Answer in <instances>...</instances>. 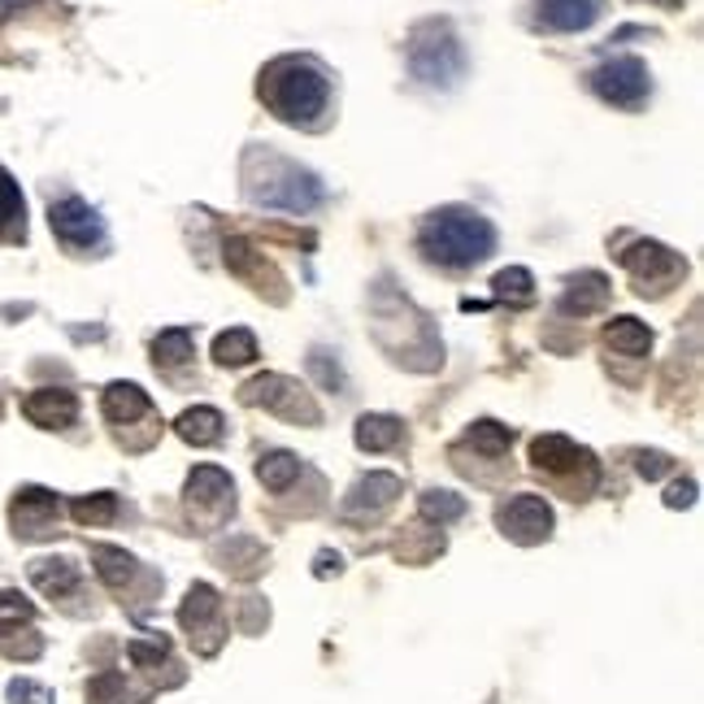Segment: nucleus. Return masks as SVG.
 <instances>
[{
  "instance_id": "39448f33",
  "label": "nucleus",
  "mask_w": 704,
  "mask_h": 704,
  "mask_svg": "<svg viewBox=\"0 0 704 704\" xmlns=\"http://www.w3.org/2000/svg\"><path fill=\"white\" fill-rule=\"evenodd\" d=\"M239 401H244V405H253V409L275 414V418H282V423H305V426L322 423L318 401H313V396H309L296 378H287V374H257L253 383H244V387H239Z\"/></svg>"
},
{
  "instance_id": "dca6fc26",
  "label": "nucleus",
  "mask_w": 704,
  "mask_h": 704,
  "mask_svg": "<svg viewBox=\"0 0 704 704\" xmlns=\"http://www.w3.org/2000/svg\"><path fill=\"white\" fill-rule=\"evenodd\" d=\"M100 409H105V418L114 426H131L152 418V401L143 396V387H136V383H109L105 396H100Z\"/></svg>"
},
{
  "instance_id": "b1692460",
  "label": "nucleus",
  "mask_w": 704,
  "mask_h": 704,
  "mask_svg": "<svg viewBox=\"0 0 704 704\" xmlns=\"http://www.w3.org/2000/svg\"><path fill=\"white\" fill-rule=\"evenodd\" d=\"M600 340H605V349L622 352V356H643V352L652 349V331L639 318H614Z\"/></svg>"
},
{
  "instance_id": "4c0bfd02",
  "label": "nucleus",
  "mask_w": 704,
  "mask_h": 704,
  "mask_svg": "<svg viewBox=\"0 0 704 704\" xmlns=\"http://www.w3.org/2000/svg\"><path fill=\"white\" fill-rule=\"evenodd\" d=\"M670 470V457H661V452H639V474L643 479H661Z\"/></svg>"
},
{
  "instance_id": "ddd939ff",
  "label": "nucleus",
  "mask_w": 704,
  "mask_h": 704,
  "mask_svg": "<svg viewBox=\"0 0 704 704\" xmlns=\"http://www.w3.org/2000/svg\"><path fill=\"white\" fill-rule=\"evenodd\" d=\"M222 257H226V266L239 275L244 282H253L262 296H270L275 305L287 300V287H282V275L266 262V253L262 248H253L248 239H226L222 244Z\"/></svg>"
},
{
  "instance_id": "72a5a7b5",
  "label": "nucleus",
  "mask_w": 704,
  "mask_h": 704,
  "mask_svg": "<svg viewBox=\"0 0 704 704\" xmlns=\"http://www.w3.org/2000/svg\"><path fill=\"white\" fill-rule=\"evenodd\" d=\"M492 291L500 300H531V291H535V282H531V270H522V266H509V270H500L492 279Z\"/></svg>"
},
{
  "instance_id": "a211bd4d",
  "label": "nucleus",
  "mask_w": 704,
  "mask_h": 704,
  "mask_svg": "<svg viewBox=\"0 0 704 704\" xmlns=\"http://www.w3.org/2000/svg\"><path fill=\"white\" fill-rule=\"evenodd\" d=\"M31 583L49 596V600H66V596H78V587H83V578H78V565L66 562V557H40V562H31Z\"/></svg>"
},
{
  "instance_id": "2eb2a0df",
  "label": "nucleus",
  "mask_w": 704,
  "mask_h": 704,
  "mask_svg": "<svg viewBox=\"0 0 704 704\" xmlns=\"http://www.w3.org/2000/svg\"><path fill=\"white\" fill-rule=\"evenodd\" d=\"M22 414L35 426H44V430H62V426H71L78 418V396L66 392V387H40V392H31L22 401Z\"/></svg>"
},
{
  "instance_id": "cd10ccee",
  "label": "nucleus",
  "mask_w": 704,
  "mask_h": 704,
  "mask_svg": "<svg viewBox=\"0 0 704 704\" xmlns=\"http://www.w3.org/2000/svg\"><path fill=\"white\" fill-rule=\"evenodd\" d=\"M217 562L226 565L231 574H239V578H253L266 565V548L257 540H231V544L217 548Z\"/></svg>"
},
{
  "instance_id": "f8f14e48",
  "label": "nucleus",
  "mask_w": 704,
  "mask_h": 704,
  "mask_svg": "<svg viewBox=\"0 0 704 704\" xmlns=\"http://www.w3.org/2000/svg\"><path fill=\"white\" fill-rule=\"evenodd\" d=\"M188 504L205 522H222L226 513H235V483H231V474L217 470V466H196L192 479H188Z\"/></svg>"
},
{
  "instance_id": "f03ea898",
  "label": "nucleus",
  "mask_w": 704,
  "mask_h": 704,
  "mask_svg": "<svg viewBox=\"0 0 704 704\" xmlns=\"http://www.w3.org/2000/svg\"><path fill=\"white\" fill-rule=\"evenodd\" d=\"M262 100L287 127H313L331 105V78L309 57H279L262 71Z\"/></svg>"
},
{
  "instance_id": "2f4dec72",
  "label": "nucleus",
  "mask_w": 704,
  "mask_h": 704,
  "mask_svg": "<svg viewBox=\"0 0 704 704\" xmlns=\"http://www.w3.org/2000/svg\"><path fill=\"white\" fill-rule=\"evenodd\" d=\"M466 444H474V452H483V457H504L509 444H513V435L500 423H474L466 430Z\"/></svg>"
},
{
  "instance_id": "f257e3e1",
  "label": "nucleus",
  "mask_w": 704,
  "mask_h": 704,
  "mask_svg": "<svg viewBox=\"0 0 704 704\" xmlns=\"http://www.w3.org/2000/svg\"><path fill=\"white\" fill-rule=\"evenodd\" d=\"M418 248H423L426 262H435V266L466 270V266H479V262H488L495 253V226L483 213L448 205V210H435L423 217Z\"/></svg>"
},
{
  "instance_id": "c9c22d12",
  "label": "nucleus",
  "mask_w": 704,
  "mask_h": 704,
  "mask_svg": "<svg viewBox=\"0 0 704 704\" xmlns=\"http://www.w3.org/2000/svg\"><path fill=\"white\" fill-rule=\"evenodd\" d=\"M309 374H313V378H322V387L344 392V370H340V361H331L322 349L309 352Z\"/></svg>"
},
{
  "instance_id": "c756f323",
  "label": "nucleus",
  "mask_w": 704,
  "mask_h": 704,
  "mask_svg": "<svg viewBox=\"0 0 704 704\" xmlns=\"http://www.w3.org/2000/svg\"><path fill=\"white\" fill-rule=\"evenodd\" d=\"M152 361H157V370H179V365H188V361H192V335H188V331H161V335L152 340Z\"/></svg>"
},
{
  "instance_id": "5701e85b",
  "label": "nucleus",
  "mask_w": 704,
  "mask_h": 704,
  "mask_svg": "<svg viewBox=\"0 0 704 704\" xmlns=\"http://www.w3.org/2000/svg\"><path fill=\"white\" fill-rule=\"evenodd\" d=\"M174 430H179L188 444H196V448H210V444H217V439L226 435V423H222V414H217V409H210V405H196V409L179 414Z\"/></svg>"
},
{
  "instance_id": "ea45409f",
  "label": "nucleus",
  "mask_w": 704,
  "mask_h": 704,
  "mask_svg": "<svg viewBox=\"0 0 704 704\" xmlns=\"http://www.w3.org/2000/svg\"><path fill=\"white\" fill-rule=\"evenodd\" d=\"M318 574H322V578H327V574H331V569H335V574H340V569H344V557H340V553H318Z\"/></svg>"
},
{
  "instance_id": "c85d7f7f",
  "label": "nucleus",
  "mask_w": 704,
  "mask_h": 704,
  "mask_svg": "<svg viewBox=\"0 0 704 704\" xmlns=\"http://www.w3.org/2000/svg\"><path fill=\"white\" fill-rule=\"evenodd\" d=\"M74 522L78 526H109L118 518V495L114 492H92V495H78L71 504Z\"/></svg>"
},
{
  "instance_id": "aec40b11",
  "label": "nucleus",
  "mask_w": 704,
  "mask_h": 704,
  "mask_svg": "<svg viewBox=\"0 0 704 704\" xmlns=\"http://www.w3.org/2000/svg\"><path fill=\"white\" fill-rule=\"evenodd\" d=\"M352 439H356V448H365V452H387V448H401V444H405V423H401L396 414H361Z\"/></svg>"
},
{
  "instance_id": "393cba45",
  "label": "nucleus",
  "mask_w": 704,
  "mask_h": 704,
  "mask_svg": "<svg viewBox=\"0 0 704 704\" xmlns=\"http://www.w3.org/2000/svg\"><path fill=\"white\" fill-rule=\"evenodd\" d=\"M26 231V201L13 174L0 166V239H18Z\"/></svg>"
},
{
  "instance_id": "f3484780",
  "label": "nucleus",
  "mask_w": 704,
  "mask_h": 704,
  "mask_svg": "<svg viewBox=\"0 0 704 704\" xmlns=\"http://www.w3.org/2000/svg\"><path fill=\"white\" fill-rule=\"evenodd\" d=\"M405 492V483L396 479V474H365L356 488L349 492V500H344V513L349 518H356V513H378V509H387L396 495Z\"/></svg>"
},
{
  "instance_id": "9b49d317",
  "label": "nucleus",
  "mask_w": 704,
  "mask_h": 704,
  "mask_svg": "<svg viewBox=\"0 0 704 704\" xmlns=\"http://www.w3.org/2000/svg\"><path fill=\"white\" fill-rule=\"evenodd\" d=\"M49 226H53V235H57L66 248H74V253H87V248H100V244H105V222H100V213L92 210L83 196L53 201Z\"/></svg>"
},
{
  "instance_id": "58836bf2",
  "label": "nucleus",
  "mask_w": 704,
  "mask_h": 704,
  "mask_svg": "<svg viewBox=\"0 0 704 704\" xmlns=\"http://www.w3.org/2000/svg\"><path fill=\"white\" fill-rule=\"evenodd\" d=\"M9 696H13V704H35L31 696H40V687H35V683H22V679H18V683H9Z\"/></svg>"
},
{
  "instance_id": "4be33fe9",
  "label": "nucleus",
  "mask_w": 704,
  "mask_h": 704,
  "mask_svg": "<svg viewBox=\"0 0 704 704\" xmlns=\"http://www.w3.org/2000/svg\"><path fill=\"white\" fill-rule=\"evenodd\" d=\"M92 562H96V574H100V583L109 587V591H127L131 587V578L140 574V562L131 557V553H122V548H92Z\"/></svg>"
},
{
  "instance_id": "0eeeda50",
  "label": "nucleus",
  "mask_w": 704,
  "mask_h": 704,
  "mask_svg": "<svg viewBox=\"0 0 704 704\" xmlns=\"http://www.w3.org/2000/svg\"><path fill=\"white\" fill-rule=\"evenodd\" d=\"M622 266L634 279V291L652 296V300L665 296V291H674L683 282V275H687V262L674 248L657 244V239H634L631 248H622Z\"/></svg>"
},
{
  "instance_id": "7ed1b4c3",
  "label": "nucleus",
  "mask_w": 704,
  "mask_h": 704,
  "mask_svg": "<svg viewBox=\"0 0 704 704\" xmlns=\"http://www.w3.org/2000/svg\"><path fill=\"white\" fill-rule=\"evenodd\" d=\"M253 157L266 166L262 174H257V170H244V192H248L253 205L282 210V213H305L322 201V183H318L309 170H300L296 161L275 157V152H266V157L253 152Z\"/></svg>"
},
{
  "instance_id": "a878e982",
  "label": "nucleus",
  "mask_w": 704,
  "mask_h": 704,
  "mask_svg": "<svg viewBox=\"0 0 704 704\" xmlns=\"http://www.w3.org/2000/svg\"><path fill=\"white\" fill-rule=\"evenodd\" d=\"M257 479L266 483V492H287L296 479H300V457H291V452H266L262 461H257Z\"/></svg>"
},
{
  "instance_id": "1a4fd4ad",
  "label": "nucleus",
  "mask_w": 704,
  "mask_h": 704,
  "mask_svg": "<svg viewBox=\"0 0 704 704\" xmlns=\"http://www.w3.org/2000/svg\"><path fill=\"white\" fill-rule=\"evenodd\" d=\"M179 627L188 631V639L196 643L201 657H213L226 639V618H222V596L210 583H192L183 609H179Z\"/></svg>"
},
{
  "instance_id": "6ab92c4d",
  "label": "nucleus",
  "mask_w": 704,
  "mask_h": 704,
  "mask_svg": "<svg viewBox=\"0 0 704 704\" xmlns=\"http://www.w3.org/2000/svg\"><path fill=\"white\" fill-rule=\"evenodd\" d=\"M600 18V0H540V22L548 31H587Z\"/></svg>"
},
{
  "instance_id": "6e6552de",
  "label": "nucleus",
  "mask_w": 704,
  "mask_h": 704,
  "mask_svg": "<svg viewBox=\"0 0 704 704\" xmlns=\"http://www.w3.org/2000/svg\"><path fill=\"white\" fill-rule=\"evenodd\" d=\"M587 87L605 105L639 109L648 100V92H652V78H648V66L639 57H609V62H600L596 71L587 74Z\"/></svg>"
},
{
  "instance_id": "bb28decb",
  "label": "nucleus",
  "mask_w": 704,
  "mask_h": 704,
  "mask_svg": "<svg viewBox=\"0 0 704 704\" xmlns=\"http://www.w3.org/2000/svg\"><path fill=\"white\" fill-rule=\"evenodd\" d=\"M257 356V335L244 331V327H231L213 340V361L217 365H248Z\"/></svg>"
},
{
  "instance_id": "4468645a",
  "label": "nucleus",
  "mask_w": 704,
  "mask_h": 704,
  "mask_svg": "<svg viewBox=\"0 0 704 704\" xmlns=\"http://www.w3.org/2000/svg\"><path fill=\"white\" fill-rule=\"evenodd\" d=\"M57 509H62L57 492H49V488H22V492L13 495V504H9V522H13V531L22 540H40V535L53 531Z\"/></svg>"
},
{
  "instance_id": "473e14b6",
  "label": "nucleus",
  "mask_w": 704,
  "mask_h": 704,
  "mask_svg": "<svg viewBox=\"0 0 704 704\" xmlns=\"http://www.w3.org/2000/svg\"><path fill=\"white\" fill-rule=\"evenodd\" d=\"M35 622V609H31V600H22L18 591H0V639L13 631H22V627H31Z\"/></svg>"
},
{
  "instance_id": "20e7f679",
  "label": "nucleus",
  "mask_w": 704,
  "mask_h": 704,
  "mask_svg": "<svg viewBox=\"0 0 704 704\" xmlns=\"http://www.w3.org/2000/svg\"><path fill=\"white\" fill-rule=\"evenodd\" d=\"M409 74L426 87H457L466 78V49L448 22H423L409 40Z\"/></svg>"
},
{
  "instance_id": "7c9ffc66",
  "label": "nucleus",
  "mask_w": 704,
  "mask_h": 704,
  "mask_svg": "<svg viewBox=\"0 0 704 704\" xmlns=\"http://www.w3.org/2000/svg\"><path fill=\"white\" fill-rule=\"evenodd\" d=\"M418 513H423L430 526H448V522L466 518V500H461L457 492H423Z\"/></svg>"
},
{
  "instance_id": "412c9836",
  "label": "nucleus",
  "mask_w": 704,
  "mask_h": 704,
  "mask_svg": "<svg viewBox=\"0 0 704 704\" xmlns=\"http://www.w3.org/2000/svg\"><path fill=\"white\" fill-rule=\"evenodd\" d=\"M605 300H609L605 275H578V279H569V287L562 291L557 309H562L565 318H587V313L605 309Z\"/></svg>"
},
{
  "instance_id": "9d476101",
  "label": "nucleus",
  "mask_w": 704,
  "mask_h": 704,
  "mask_svg": "<svg viewBox=\"0 0 704 704\" xmlns=\"http://www.w3.org/2000/svg\"><path fill=\"white\" fill-rule=\"evenodd\" d=\"M495 526H500L504 540L531 548V544H544L553 535L557 518H553V504L544 495H513L495 509Z\"/></svg>"
},
{
  "instance_id": "e433bc0d",
  "label": "nucleus",
  "mask_w": 704,
  "mask_h": 704,
  "mask_svg": "<svg viewBox=\"0 0 704 704\" xmlns=\"http://www.w3.org/2000/svg\"><path fill=\"white\" fill-rule=\"evenodd\" d=\"M665 504H670V509H687V504H696V479H679V483L665 492Z\"/></svg>"
},
{
  "instance_id": "423d86ee",
  "label": "nucleus",
  "mask_w": 704,
  "mask_h": 704,
  "mask_svg": "<svg viewBox=\"0 0 704 704\" xmlns=\"http://www.w3.org/2000/svg\"><path fill=\"white\" fill-rule=\"evenodd\" d=\"M531 466L544 474V479H553V483H562L565 495H587V488L574 479V474H583L587 483H596V457L587 452V448H578L574 439H565V435H540L535 444H531Z\"/></svg>"
},
{
  "instance_id": "f704fd0d",
  "label": "nucleus",
  "mask_w": 704,
  "mask_h": 704,
  "mask_svg": "<svg viewBox=\"0 0 704 704\" xmlns=\"http://www.w3.org/2000/svg\"><path fill=\"white\" fill-rule=\"evenodd\" d=\"M131 661L140 665V670H157L166 657H170V643L166 639H131Z\"/></svg>"
}]
</instances>
